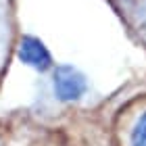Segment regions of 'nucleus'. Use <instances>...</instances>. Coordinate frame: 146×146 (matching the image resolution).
I'll use <instances>...</instances> for the list:
<instances>
[{"instance_id": "f257e3e1", "label": "nucleus", "mask_w": 146, "mask_h": 146, "mask_svg": "<svg viewBox=\"0 0 146 146\" xmlns=\"http://www.w3.org/2000/svg\"><path fill=\"white\" fill-rule=\"evenodd\" d=\"M54 94L58 100L73 102L86 94V77L71 65H61L54 69Z\"/></svg>"}, {"instance_id": "f03ea898", "label": "nucleus", "mask_w": 146, "mask_h": 146, "mask_svg": "<svg viewBox=\"0 0 146 146\" xmlns=\"http://www.w3.org/2000/svg\"><path fill=\"white\" fill-rule=\"evenodd\" d=\"M17 54L25 65H29V67H34L38 71H46L52 65V56H50L48 48L34 36H23L21 38V42L17 46Z\"/></svg>"}, {"instance_id": "7ed1b4c3", "label": "nucleus", "mask_w": 146, "mask_h": 146, "mask_svg": "<svg viewBox=\"0 0 146 146\" xmlns=\"http://www.w3.org/2000/svg\"><path fill=\"white\" fill-rule=\"evenodd\" d=\"M129 144L146 146V113H142V117H138V121L134 123V129L129 134Z\"/></svg>"}]
</instances>
